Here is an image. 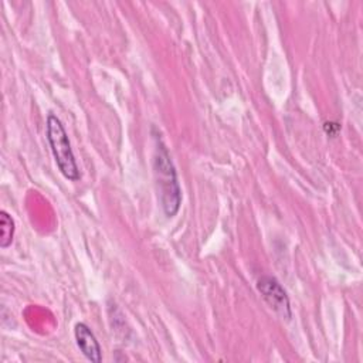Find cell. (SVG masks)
<instances>
[{
	"label": "cell",
	"instance_id": "obj_1",
	"mask_svg": "<svg viewBox=\"0 0 363 363\" xmlns=\"http://www.w3.org/2000/svg\"><path fill=\"white\" fill-rule=\"evenodd\" d=\"M153 173L162 208L167 217H173L177 214L182 204V190L170 153L157 136L153 156Z\"/></svg>",
	"mask_w": 363,
	"mask_h": 363
},
{
	"label": "cell",
	"instance_id": "obj_2",
	"mask_svg": "<svg viewBox=\"0 0 363 363\" xmlns=\"http://www.w3.org/2000/svg\"><path fill=\"white\" fill-rule=\"evenodd\" d=\"M47 140L50 143L54 160L62 176L71 182L81 179V173L67 135V130L54 113L47 116Z\"/></svg>",
	"mask_w": 363,
	"mask_h": 363
},
{
	"label": "cell",
	"instance_id": "obj_5",
	"mask_svg": "<svg viewBox=\"0 0 363 363\" xmlns=\"http://www.w3.org/2000/svg\"><path fill=\"white\" fill-rule=\"evenodd\" d=\"M0 228H1V238H0V247L7 248L13 242L14 237V220L11 216L1 210L0 211Z\"/></svg>",
	"mask_w": 363,
	"mask_h": 363
},
{
	"label": "cell",
	"instance_id": "obj_3",
	"mask_svg": "<svg viewBox=\"0 0 363 363\" xmlns=\"http://www.w3.org/2000/svg\"><path fill=\"white\" fill-rule=\"evenodd\" d=\"M257 288L267 303L282 318H291V305L288 295L279 281L271 275H262L257 281Z\"/></svg>",
	"mask_w": 363,
	"mask_h": 363
},
{
	"label": "cell",
	"instance_id": "obj_4",
	"mask_svg": "<svg viewBox=\"0 0 363 363\" xmlns=\"http://www.w3.org/2000/svg\"><path fill=\"white\" fill-rule=\"evenodd\" d=\"M74 336L77 340V346L88 360L94 363H99L102 360L101 345L86 323L78 322L74 328Z\"/></svg>",
	"mask_w": 363,
	"mask_h": 363
}]
</instances>
